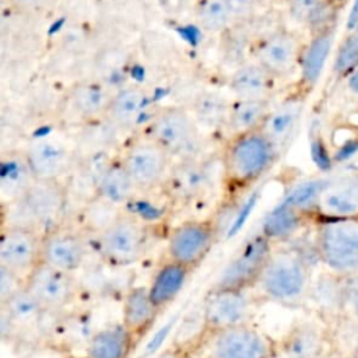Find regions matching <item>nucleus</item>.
<instances>
[{"mask_svg":"<svg viewBox=\"0 0 358 358\" xmlns=\"http://www.w3.org/2000/svg\"><path fill=\"white\" fill-rule=\"evenodd\" d=\"M208 358H278L280 341L255 322L224 329L203 337Z\"/></svg>","mask_w":358,"mask_h":358,"instance_id":"nucleus-10","label":"nucleus"},{"mask_svg":"<svg viewBox=\"0 0 358 358\" xmlns=\"http://www.w3.org/2000/svg\"><path fill=\"white\" fill-rule=\"evenodd\" d=\"M280 80L255 59L241 64L229 77L228 87L234 98L273 99Z\"/></svg>","mask_w":358,"mask_h":358,"instance_id":"nucleus-29","label":"nucleus"},{"mask_svg":"<svg viewBox=\"0 0 358 358\" xmlns=\"http://www.w3.org/2000/svg\"><path fill=\"white\" fill-rule=\"evenodd\" d=\"M113 94L115 90L99 80H81L67 88L62 109L77 124L103 123Z\"/></svg>","mask_w":358,"mask_h":358,"instance_id":"nucleus-19","label":"nucleus"},{"mask_svg":"<svg viewBox=\"0 0 358 358\" xmlns=\"http://www.w3.org/2000/svg\"><path fill=\"white\" fill-rule=\"evenodd\" d=\"M313 274L305 255L296 248L274 245L256 284L264 301L285 308L308 305Z\"/></svg>","mask_w":358,"mask_h":358,"instance_id":"nucleus-2","label":"nucleus"},{"mask_svg":"<svg viewBox=\"0 0 358 358\" xmlns=\"http://www.w3.org/2000/svg\"><path fill=\"white\" fill-rule=\"evenodd\" d=\"M229 102L227 99H222L220 95L215 94H203L199 95L193 106L189 108L196 117L199 126L206 133V130L210 131H224V124L228 115Z\"/></svg>","mask_w":358,"mask_h":358,"instance_id":"nucleus-38","label":"nucleus"},{"mask_svg":"<svg viewBox=\"0 0 358 358\" xmlns=\"http://www.w3.org/2000/svg\"><path fill=\"white\" fill-rule=\"evenodd\" d=\"M42 262V232L21 225H3L0 235V267L21 278Z\"/></svg>","mask_w":358,"mask_h":358,"instance_id":"nucleus-18","label":"nucleus"},{"mask_svg":"<svg viewBox=\"0 0 358 358\" xmlns=\"http://www.w3.org/2000/svg\"><path fill=\"white\" fill-rule=\"evenodd\" d=\"M280 158L278 150L263 127L224 138L218 154L222 197L235 201L256 186Z\"/></svg>","mask_w":358,"mask_h":358,"instance_id":"nucleus-1","label":"nucleus"},{"mask_svg":"<svg viewBox=\"0 0 358 358\" xmlns=\"http://www.w3.org/2000/svg\"><path fill=\"white\" fill-rule=\"evenodd\" d=\"M306 98V94L295 88L281 101L273 103L263 122V130L270 137L281 157L288 151L298 133Z\"/></svg>","mask_w":358,"mask_h":358,"instance_id":"nucleus-22","label":"nucleus"},{"mask_svg":"<svg viewBox=\"0 0 358 358\" xmlns=\"http://www.w3.org/2000/svg\"><path fill=\"white\" fill-rule=\"evenodd\" d=\"M140 130L164 147L175 161L206 157L207 136L186 106H158L150 112Z\"/></svg>","mask_w":358,"mask_h":358,"instance_id":"nucleus-3","label":"nucleus"},{"mask_svg":"<svg viewBox=\"0 0 358 358\" xmlns=\"http://www.w3.org/2000/svg\"><path fill=\"white\" fill-rule=\"evenodd\" d=\"M88 235L67 220L42 234V262L76 274L88 255Z\"/></svg>","mask_w":358,"mask_h":358,"instance_id":"nucleus-17","label":"nucleus"},{"mask_svg":"<svg viewBox=\"0 0 358 358\" xmlns=\"http://www.w3.org/2000/svg\"><path fill=\"white\" fill-rule=\"evenodd\" d=\"M273 248V241L262 229L250 235L232 255L215 285L256 288L260 273Z\"/></svg>","mask_w":358,"mask_h":358,"instance_id":"nucleus-16","label":"nucleus"},{"mask_svg":"<svg viewBox=\"0 0 358 358\" xmlns=\"http://www.w3.org/2000/svg\"><path fill=\"white\" fill-rule=\"evenodd\" d=\"M147 95L138 85L130 84L115 90L103 123L115 133L131 134L145 123Z\"/></svg>","mask_w":358,"mask_h":358,"instance_id":"nucleus-25","label":"nucleus"},{"mask_svg":"<svg viewBox=\"0 0 358 358\" xmlns=\"http://www.w3.org/2000/svg\"><path fill=\"white\" fill-rule=\"evenodd\" d=\"M312 217L289 201L284 200L278 207L270 211L263 222L262 231L273 241L274 245L288 242L292 239Z\"/></svg>","mask_w":358,"mask_h":358,"instance_id":"nucleus-36","label":"nucleus"},{"mask_svg":"<svg viewBox=\"0 0 358 358\" xmlns=\"http://www.w3.org/2000/svg\"><path fill=\"white\" fill-rule=\"evenodd\" d=\"M351 355L354 358H358V324H357V331L352 338V348H351Z\"/></svg>","mask_w":358,"mask_h":358,"instance_id":"nucleus-45","label":"nucleus"},{"mask_svg":"<svg viewBox=\"0 0 358 358\" xmlns=\"http://www.w3.org/2000/svg\"><path fill=\"white\" fill-rule=\"evenodd\" d=\"M334 36L336 28L308 35L298 69V81L295 83V88L303 94L309 95L317 84L331 53Z\"/></svg>","mask_w":358,"mask_h":358,"instance_id":"nucleus-28","label":"nucleus"},{"mask_svg":"<svg viewBox=\"0 0 358 358\" xmlns=\"http://www.w3.org/2000/svg\"><path fill=\"white\" fill-rule=\"evenodd\" d=\"M278 341L285 358H323L337 347L334 330L322 319L294 322Z\"/></svg>","mask_w":358,"mask_h":358,"instance_id":"nucleus-20","label":"nucleus"},{"mask_svg":"<svg viewBox=\"0 0 358 358\" xmlns=\"http://www.w3.org/2000/svg\"><path fill=\"white\" fill-rule=\"evenodd\" d=\"M67 206V182L36 179L20 201L3 206V225L29 227L43 234L66 221Z\"/></svg>","mask_w":358,"mask_h":358,"instance_id":"nucleus-4","label":"nucleus"},{"mask_svg":"<svg viewBox=\"0 0 358 358\" xmlns=\"http://www.w3.org/2000/svg\"><path fill=\"white\" fill-rule=\"evenodd\" d=\"M345 301V275L326 270L313 275L308 305L313 306L319 319L331 329L341 323Z\"/></svg>","mask_w":358,"mask_h":358,"instance_id":"nucleus-24","label":"nucleus"},{"mask_svg":"<svg viewBox=\"0 0 358 358\" xmlns=\"http://www.w3.org/2000/svg\"><path fill=\"white\" fill-rule=\"evenodd\" d=\"M192 273V268L165 257L155 268L147 285L154 303L161 310L169 306L182 292Z\"/></svg>","mask_w":358,"mask_h":358,"instance_id":"nucleus-34","label":"nucleus"},{"mask_svg":"<svg viewBox=\"0 0 358 358\" xmlns=\"http://www.w3.org/2000/svg\"><path fill=\"white\" fill-rule=\"evenodd\" d=\"M218 235L215 217L183 220L166 232L165 257L194 270L213 250Z\"/></svg>","mask_w":358,"mask_h":358,"instance_id":"nucleus-11","label":"nucleus"},{"mask_svg":"<svg viewBox=\"0 0 358 358\" xmlns=\"http://www.w3.org/2000/svg\"><path fill=\"white\" fill-rule=\"evenodd\" d=\"M116 152L138 190L162 186L175 161L143 130L126 136Z\"/></svg>","mask_w":358,"mask_h":358,"instance_id":"nucleus-8","label":"nucleus"},{"mask_svg":"<svg viewBox=\"0 0 358 358\" xmlns=\"http://www.w3.org/2000/svg\"><path fill=\"white\" fill-rule=\"evenodd\" d=\"M344 316L358 324V274L345 277V301Z\"/></svg>","mask_w":358,"mask_h":358,"instance_id":"nucleus-43","label":"nucleus"},{"mask_svg":"<svg viewBox=\"0 0 358 358\" xmlns=\"http://www.w3.org/2000/svg\"><path fill=\"white\" fill-rule=\"evenodd\" d=\"M136 343V337L122 322L110 323L94 330L83 354L87 358H130Z\"/></svg>","mask_w":358,"mask_h":358,"instance_id":"nucleus-32","label":"nucleus"},{"mask_svg":"<svg viewBox=\"0 0 358 358\" xmlns=\"http://www.w3.org/2000/svg\"><path fill=\"white\" fill-rule=\"evenodd\" d=\"M1 315V337L10 341H35L45 343L49 329L48 317L52 315L45 312L25 291H20L6 303H0ZM53 317V316H52Z\"/></svg>","mask_w":358,"mask_h":358,"instance_id":"nucleus-14","label":"nucleus"},{"mask_svg":"<svg viewBox=\"0 0 358 358\" xmlns=\"http://www.w3.org/2000/svg\"><path fill=\"white\" fill-rule=\"evenodd\" d=\"M122 211L123 208L98 196H91L80 206L74 224L90 238H95L106 229L122 214Z\"/></svg>","mask_w":358,"mask_h":358,"instance_id":"nucleus-37","label":"nucleus"},{"mask_svg":"<svg viewBox=\"0 0 358 358\" xmlns=\"http://www.w3.org/2000/svg\"><path fill=\"white\" fill-rule=\"evenodd\" d=\"M137 190L138 189L124 169L117 152L105 155L99 161L92 196H98L123 208Z\"/></svg>","mask_w":358,"mask_h":358,"instance_id":"nucleus-27","label":"nucleus"},{"mask_svg":"<svg viewBox=\"0 0 358 358\" xmlns=\"http://www.w3.org/2000/svg\"><path fill=\"white\" fill-rule=\"evenodd\" d=\"M319 218H358V175L326 180L312 211Z\"/></svg>","mask_w":358,"mask_h":358,"instance_id":"nucleus-23","label":"nucleus"},{"mask_svg":"<svg viewBox=\"0 0 358 358\" xmlns=\"http://www.w3.org/2000/svg\"><path fill=\"white\" fill-rule=\"evenodd\" d=\"M194 358H208L206 354H200V355H197V357H194Z\"/></svg>","mask_w":358,"mask_h":358,"instance_id":"nucleus-48","label":"nucleus"},{"mask_svg":"<svg viewBox=\"0 0 358 358\" xmlns=\"http://www.w3.org/2000/svg\"><path fill=\"white\" fill-rule=\"evenodd\" d=\"M159 312L161 309L151 299L147 285H136L123 296L120 322L138 341L151 330Z\"/></svg>","mask_w":358,"mask_h":358,"instance_id":"nucleus-30","label":"nucleus"},{"mask_svg":"<svg viewBox=\"0 0 358 358\" xmlns=\"http://www.w3.org/2000/svg\"><path fill=\"white\" fill-rule=\"evenodd\" d=\"M255 289L214 284L203 301L201 337L253 322L259 306L264 302L259 292H253Z\"/></svg>","mask_w":358,"mask_h":358,"instance_id":"nucleus-7","label":"nucleus"},{"mask_svg":"<svg viewBox=\"0 0 358 358\" xmlns=\"http://www.w3.org/2000/svg\"><path fill=\"white\" fill-rule=\"evenodd\" d=\"M200 345L203 348V338L201 334L199 333V336L194 340L186 343H175L166 347L164 351L158 354L157 358H194L193 352H196Z\"/></svg>","mask_w":358,"mask_h":358,"instance_id":"nucleus-44","label":"nucleus"},{"mask_svg":"<svg viewBox=\"0 0 358 358\" xmlns=\"http://www.w3.org/2000/svg\"><path fill=\"white\" fill-rule=\"evenodd\" d=\"M236 24L252 21L266 4V0H225Z\"/></svg>","mask_w":358,"mask_h":358,"instance_id":"nucleus-41","label":"nucleus"},{"mask_svg":"<svg viewBox=\"0 0 358 358\" xmlns=\"http://www.w3.org/2000/svg\"><path fill=\"white\" fill-rule=\"evenodd\" d=\"M305 41L298 31L289 28L274 29L256 42L252 59L278 80L288 78L298 73Z\"/></svg>","mask_w":358,"mask_h":358,"instance_id":"nucleus-15","label":"nucleus"},{"mask_svg":"<svg viewBox=\"0 0 358 358\" xmlns=\"http://www.w3.org/2000/svg\"><path fill=\"white\" fill-rule=\"evenodd\" d=\"M24 278L4 267H0V303H6L14 298L20 291L24 289Z\"/></svg>","mask_w":358,"mask_h":358,"instance_id":"nucleus-42","label":"nucleus"},{"mask_svg":"<svg viewBox=\"0 0 358 358\" xmlns=\"http://www.w3.org/2000/svg\"><path fill=\"white\" fill-rule=\"evenodd\" d=\"M333 6H336L338 10H343L345 7V4L350 1V0H329Z\"/></svg>","mask_w":358,"mask_h":358,"instance_id":"nucleus-46","label":"nucleus"},{"mask_svg":"<svg viewBox=\"0 0 358 358\" xmlns=\"http://www.w3.org/2000/svg\"><path fill=\"white\" fill-rule=\"evenodd\" d=\"M194 21L206 34H224L235 25L225 0H197Z\"/></svg>","mask_w":358,"mask_h":358,"instance_id":"nucleus-39","label":"nucleus"},{"mask_svg":"<svg viewBox=\"0 0 358 358\" xmlns=\"http://www.w3.org/2000/svg\"><path fill=\"white\" fill-rule=\"evenodd\" d=\"M313 249L326 270L358 274V218L313 220Z\"/></svg>","mask_w":358,"mask_h":358,"instance_id":"nucleus-5","label":"nucleus"},{"mask_svg":"<svg viewBox=\"0 0 358 358\" xmlns=\"http://www.w3.org/2000/svg\"><path fill=\"white\" fill-rule=\"evenodd\" d=\"M22 148L36 179L67 182L80 161L78 148L57 133L36 134Z\"/></svg>","mask_w":358,"mask_h":358,"instance_id":"nucleus-12","label":"nucleus"},{"mask_svg":"<svg viewBox=\"0 0 358 358\" xmlns=\"http://www.w3.org/2000/svg\"><path fill=\"white\" fill-rule=\"evenodd\" d=\"M217 186L221 187V171L215 173L207 155L173 161L164 182L176 211L206 204Z\"/></svg>","mask_w":358,"mask_h":358,"instance_id":"nucleus-9","label":"nucleus"},{"mask_svg":"<svg viewBox=\"0 0 358 358\" xmlns=\"http://www.w3.org/2000/svg\"><path fill=\"white\" fill-rule=\"evenodd\" d=\"M123 211L154 229L164 227L168 218L176 213L164 185L148 190H137L123 207Z\"/></svg>","mask_w":358,"mask_h":358,"instance_id":"nucleus-31","label":"nucleus"},{"mask_svg":"<svg viewBox=\"0 0 358 358\" xmlns=\"http://www.w3.org/2000/svg\"><path fill=\"white\" fill-rule=\"evenodd\" d=\"M273 103V99L234 98L229 101L228 115L222 131L224 138L262 127Z\"/></svg>","mask_w":358,"mask_h":358,"instance_id":"nucleus-35","label":"nucleus"},{"mask_svg":"<svg viewBox=\"0 0 358 358\" xmlns=\"http://www.w3.org/2000/svg\"><path fill=\"white\" fill-rule=\"evenodd\" d=\"M284 6L288 18L308 35L334 29L341 11L329 0H284Z\"/></svg>","mask_w":358,"mask_h":358,"instance_id":"nucleus-33","label":"nucleus"},{"mask_svg":"<svg viewBox=\"0 0 358 358\" xmlns=\"http://www.w3.org/2000/svg\"><path fill=\"white\" fill-rule=\"evenodd\" d=\"M25 291L48 313L57 315L70 308L78 296L76 274L41 262L25 278Z\"/></svg>","mask_w":358,"mask_h":358,"instance_id":"nucleus-13","label":"nucleus"},{"mask_svg":"<svg viewBox=\"0 0 358 358\" xmlns=\"http://www.w3.org/2000/svg\"><path fill=\"white\" fill-rule=\"evenodd\" d=\"M35 180L36 176L24 148L3 151L0 157V196L3 206L20 201Z\"/></svg>","mask_w":358,"mask_h":358,"instance_id":"nucleus-26","label":"nucleus"},{"mask_svg":"<svg viewBox=\"0 0 358 358\" xmlns=\"http://www.w3.org/2000/svg\"><path fill=\"white\" fill-rule=\"evenodd\" d=\"M157 229L133 215L122 214L99 235L92 238L99 259L110 267L138 263L150 250Z\"/></svg>","mask_w":358,"mask_h":358,"instance_id":"nucleus-6","label":"nucleus"},{"mask_svg":"<svg viewBox=\"0 0 358 358\" xmlns=\"http://www.w3.org/2000/svg\"><path fill=\"white\" fill-rule=\"evenodd\" d=\"M62 358H87L83 352L78 354V352H69V354H64L62 355Z\"/></svg>","mask_w":358,"mask_h":358,"instance_id":"nucleus-47","label":"nucleus"},{"mask_svg":"<svg viewBox=\"0 0 358 358\" xmlns=\"http://www.w3.org/2000/svg\"><path fill=\"white\" fill-rule=\"evenodd\" d=\"M358 70V28L347 32L338 42L333 62L331 73L337 80H345Z\"/></svg>","mask_w":358,"mask_h":358,"instance_id":"nucleus-40","label":"nucleus"},{"mask_svg":"<svg viewBox=\"0 0 358 358\" xmlns=\"http://www.w3.org/2000/svg\"><path fill=\"white\" fill-rule=\"evenodd\" d=\"M94 330L92 316L88 310L70 308L53 315L43 344L62 355L78 352V350L83 352Z\"/></svg>","mask_w":358,"mask_h":358,"instance_id":"nucleus-21","label":"nucleus"}]
</instances>
